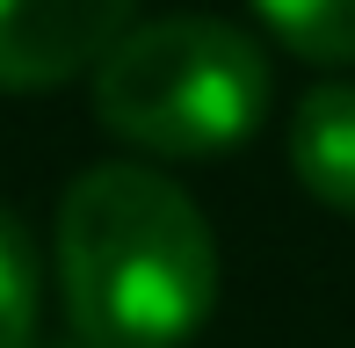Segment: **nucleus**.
<instances>
[{"label":"nucleus","mask_w":355,"mask_h":348,"mask_svg":"<svg viewBox=\"0 0 355 348\" xmlns=\"http://www.w3.org/2000/svg\"><path fill=\"white\" fill-rule=\"evenodd\" d=\"M58 297L87 348H182L218 312V240L174 174L109 160L58 196Z\"/></svg>","instance_id":"1"},{"label":"nucleus","mask_w":355,"mask_h":348,"mask_svg":"<svg viewBox=\"0 0 355 348\" xmlns=\"http://www.w3.org/2000/svg\"><path fill=\"white\" fill-rule=\"evenodd\" d=\"M276 102L268 51L218 15H167L116 37L94 66V116L153 160H211L261 131Z\"/></svg>","instance_id":"2"},{"label":"nucleus","mask_w":355,"mask_h":348,"mask_svg":"<svg viewBox=\"0 0 355 348\" xmlns=\"http://www.w3.org/2000/svg\"><path fill=\"white\" fill-rule=\"evenodd\" d=\"M138 0H0V87L37 94L94 73L131 29Z\"/></svg>","instance_id":"3"},{"label":"nucleus","mask_w":355,"mask_h":348,"mask_svg":"<svg viewBox=\"0 0 355 348\" xmlns=\"http://www.w3.org/2000/svg\"><path fill=\"white\" fill-rule=\"evenodd\" d=\"M290 167L327 211H355V87L327 80L290 109Z\"/></svg>","instance_id":"4"},{"label":"nucleus","mask_w":355,"mask_h":348,"mask_svg":"<svg viewBox=\"0 0 355 348\" xmlns=\"http://www.w3.org/2000/svg\"><path fill=\"white\" fill-rule=\"evenodd\" d=\"M254 15L312 66H355V0H254Z\"/></svg>","instance_id":"5"},{"label":"nucleus","mask_w":355,"mask_h":348,"mask_svg":"<svg viewBox=\"0 0 355 348\" xmlns=\"http://www.w3.org/2000/svg\"><path fill=\"white\" fill-rule=\"evenodd\" d=\"M37 320H44V261L22 218L0 203V348H37Z\"/></svg>","instance_id":"6"}]
</instances>
